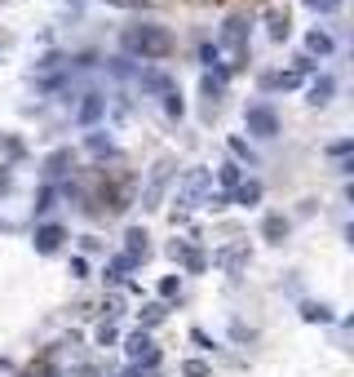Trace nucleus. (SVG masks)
<instances>
[{"label":"nucleus","instance_id":"1","mask_svg":"<svg viewBox=\"0 0 354 377\" xmlns=\"http://www.w3.org/2000/svg\"><path fill=\"white\" fill-rule=\"evenodd\" d=\"M124 45L133 49V54H142V58H168V54H173V36H168L164 27H155V23L133 27L124 36Z\"/></svg>","mask_w":354,"mask_h":377},{"label":"nucleus","instance_id":"2","mask_svg":"<svg viewBox=\"0 0 354 377\" xmlns=\"http://www.w3.org/2000/svg\"><path fill=\"white\" fill-rule=\"evenodd\" d=\"M244 124H248L257 138H275V134H279V120H275V111H271V107H248Z\"/></svg>","mask_w":354,"mask_h":377},{"label":"nucleus","instance_id":"3","mask_svg":"<svg viewBox=\"0 0 354 377\" xmlns=\"http://www.w3.org/2000/svg\"><path fill=\"white\" fill-rule=\"evenodd\" d=\"M129 359H146V364H155V351H151V337L146 333H133L129 337Z\"/></svg>","mask_w":354,"mask_h":377},{"label":"nucleus","instance_id":"4","mask_svg":"<svg viewBox=\"0 0 354 377\" xmlns=\"http://www.w3.org/2000/svg\"><path fill=\"white\" fill-rule=\"evenodd\" d=\"M58 244H62V226H40L36 231V249L40 253H54Z\"/></svg>","mask_w":354,"mask_h":377},{"label":"nucleus","instance_id":"5","mask_svg":"<svg viewBox=\"0 0 354 377\" xmlns=\"http://www.w3.org/2000/svg\"><path fill=\"white\" fill-rule=\"evenodd\" d=\"M306 49L324 58V54H332V36H328V31H310V36H306Z\"/></svg>","mask_w":354,"mask_h":377},{"label":"nucleus","instance_id":"6","mask_svg":"<svg viewBox=\"0 0 354 377\" xmlns=\"http://www.w3.org/2000/svg\"><path fill=\"white\" fill-rule=\"evenodd\" d=\"M98 116H102V98L89 93V98H84V107H80V124H93Z\"/></svg>","mask_w":354,"mask_h":377},{"label":"nucleus","instance_id":"7","mask_svg":"<svg viewBox=\"0 0 354 377\" xmlns=\"http://www.w3.org/2000/svg\"><path fill=\"white\" fill-rule=\"evenodd\" d=\"M235 200H240V204H257L261 200V182H240V187H235Z\"/></svg>","mask_w":354,"mask_h":377},{"label":"nucleus","instance_id":"8","mask_svg":"<svg viewBox=\"0 0 354 377\" xmlns=\"http://www.w3.org/2000/svg\"><path fill=\"white\" fill-rule=\"evenodd\" d=\"M301 76H306V67H301V71H279V76H271V85H279V89H297V85H301Z\"/></svg>","mask_w":354,"mask_h":377},{"label":"nucleus","instance_id":"9","mask_svg":"<svg viewBox=\"0 0 354 377\" xmlns=\"http://www.w3.org/2000/svg\"><path fill=\"white\" fill-rule=\"evenodd\" d=\"M138 253H146V236L138 231V226H133V231H129V253H124V257L138 262Z\"/></svg>","mask_w":354,"mask_h":377},{"label":"nucleus","instance_id":"10","mask_svg":"<svg viewBox=\"0 0 354 377\" xmlns=\"http://www.w3.org/2000/svg\"><path fill=\"white\" fill-rule=\"evenodd\" d=\"M328 93H332V80L324 76V80H314V85H310V103H328Z\"/></svg>","mask_w":354,"mask_h":377},{"label":"nucleus","instance_id":"11","mask_svg":"<svg viewBox=\"0 0 354 377\" xmlns=\"http://www.w3.org/2000/svg\"><path fill=\"white\" fill-rule=\"evenodd\" d=\"M240 182H244L240 165H222V187H240Z\"/></svg>","mask_w":354,"mask_h":377},{"label":"nucleus","instance_id":"12","mask_svg":"<svg viewBox=\"0 0 354 377\" xmlns=\"http://www.w3.org/2000/svg\"><path fill=\"white\" fill-rule=\"evenodd\" d=\"M301 315H306V320H332L328 306H319V302H306V306H301Z\"/></svg>","mask_w":354,"mask_h":377},{"label":"nucleus","instance_id":"13","mask_svg":"<svg viewBox=\"0 0 354 377\" xmlns=\"http://www.w3.org/2000/svg\"><path fill=\"white\" fill-rule=\"evenodd\" d=\"M283 231H288V222H283V218H266V236H271V240H279Z\"/></svg>","mask_w":354,"mask_h":377},{"label":"nucleus","instance_id":"14","mask_svg":"<svg viewBox=\"0 0 354 377\" xmlns=\"http://www.w3.org/2000/svg\"><path fill=\"white\" fill-rule=\"evenodd\" d=\"M164 320V306H146L142 311V324H160Z\"/></svg>","mask_w":354,"mask_h":377},{"label":"nucleus","instance_id":"15","mask_svg":"<svg viewBox=\"0 0 354 377\" xmlns=\"http://www.w3.org/2000/svg\"><path fill=\"white\" fill-rule=\"evenodd\" d=\"M306 5H310V9H319V13H332L336 5H341V0H306Z\"/></svg>","mask_w":354,"mask_h":377},{"label":"nucleus","instance_id":"16","mask_svg":"<svg viewBox=\"0 0 354 377\" xmlns=\"http://www.w3.org/2000/svg\"><path fill=\"white\" fill-rule=\"evenodd\" d=\"M129 267H133V257H115V262H111V275H124Z\"/></svg>","mask_w":354,"mask_h":377},{"label":"nucleus","instance_id":"17","mask_svg":"<svg viewBox=\"0 0 354 377\" xmlns=\"http://www.w3.org/2000/svg\"><path fill=\"white\" fill-rule=\"evenodd\" d=\"M204 93H222V76H204Z\"/></svg>","mask_w":354,"mask_h":377},{"label":"nucleus","instance_id":"18","mask_svg":"<svg viewBox=\"0 0 354 377\" xmlns=\"http://www.w3.org/2000/svg\"><path fill=\"white\" fill-rule=\"evenodd\" d=\"M160 293H164V298H173V293H177V275H168V280L160 284Z\"/></svg>","mask_w":354,"mask_h":377},{"label":"nucleus","instance_id":"19","mask_svg":"<svg viewBox=\"0 0 354 377\" xmlns=\"http://www.w3.org/2000/svg\"><path fill=\"white\" fill-rule=\"evenodd\" d=\"M204 373H208V369L199 364V359H191V364H187V377H204Z\"/></svg>","mask_w":354,"mask_h":377},{"label":"nucleus","instance_id":"20","mask_svg":"<svg viewBox=\"0 0 354 377\" xmlns=\"http://www.w3.org/2000/svg\"><path fill=\"white\" fill-rule=\"evenodd\" d=\"M111 5H124V9H133V5H138V0H111Z\"/></svg>","mask_w":354,"mask_h":377}]
</instances>
